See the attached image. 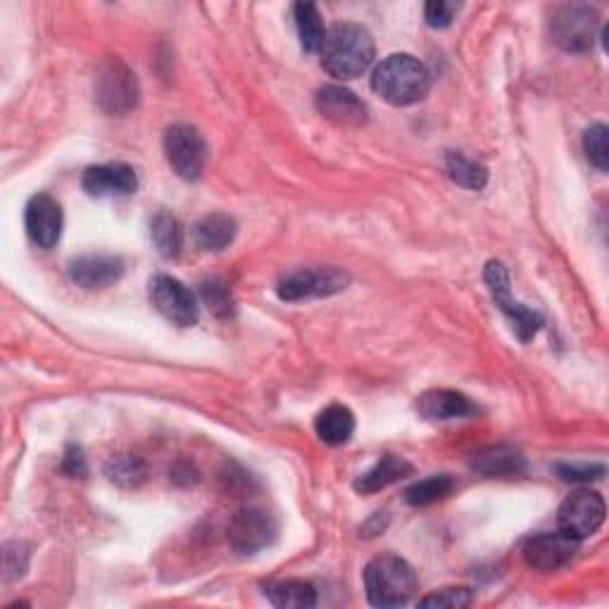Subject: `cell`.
<instances>
[{"mask_svg": "<svg viewBox=\"0 0 609 609\" xmlns=\"http://www.w3.org/2000/svg\"><path fill=\"white\" fill-rule=\"evenodd\" d=\"M321 67L331 77L350 81L358 79L370 70L374 62V38L364 30L362 24L355 22H341L333 24L327 32L321 46Z\"/></svg>", "mask_w": 609, "mask_h": 609, "instance_id": "1", "label": "cell"}, {"mask_svg": "<svg viewBox=\"0 0 609 609\" xmlns=\"http://www.w3.org/2000/svg\"><path fill=\"white\" fill-rule=\"evenodd\" d=\"M372 89L376 96L396 107H408L426 98L431 89V74L424 62L408 56V52H396L388 56L374 70Z\"/></svg>", "mask_w": 609, "mask_h": 609, "instance_id": "2", "label": "cell"}, {"mask_svg": "<svg viewBox=\"0 0 609 609\" xmlns=\"http://www.w3.org/2000/svg\"><path fill=\"white\" fill-rule=\"evenodd\" d=\"M417 574L398 554H378L364 566V590L374 607H400L417 593Z\"/></svg>", "mask_w": 609, "mask_h": 609, "instance_id": "3", "label": "cell"}, {"mask_svg": "<svg viewBox=\"0 0 609 609\" xmlns=\"http://www.w3.org/2000/svg\"><path fill=\"white\" fill-rule=\"evenodd\" d=\"M598 10L590 5H562L550 20V36L554 44L570 52L590 50L595 44V36H598Z\"/></svg>", "mask_w": 609, "mask_h": 609, "instance_id": "4", "label": "cell"}, {"mask_svg": "<svg viewBox=\"0 0 609 609\" xmlns=\"http://www.w3.org/2000/svg\"><path fill=\"white\" fill-rule=\"evenodd\" d=\"M96 98L107 115H127L139 103V81L119 58L105 60L96 79Z\"/></svg>", "mask_w": 609, "mask_h": 609, "instance_id": "5", "label": "cell"}, {"mask_svg": "<svg viewBox=\"0 0 609 609\" xmlns=\"http://www.w3.org/2000/svg\"><path fill=\"white\" fill-rule=\"evenodd\" d=\"M165 157L177 177L186 181L200 179L208 162V143L196 127L174 125L165 133Z\"/></svg>", "mask_w": 609, "mask_h": 609, "instance_id": "6", "label": "cell"}, {"mask_svg": "<svg viewBox=\"0 0 609 609\" xmlns=\"http://www.w3.org/2000/svg\"><path fill=\"white\" fill-rule=\"evenodd\" d=\"M483 279H485V283H489L495 305L503 309L507 319L512 321V327H514V331H517L519 341L529 343L531 338L540 331V327H543V317L534 313V309H529L526 305H522L519 301H514L510 293V274L503 267V262L491 260L489 265H485Z\"/></svg>", "mask_w": 609, "mask_h": 609, "instance_id": "7", "label": "cell"}, {"mask_svg": "<svg viewBox=\"0 0 609 609\" xmlns=\"http://www.w3.org/2000/svg\"><path fill=\"white\" fill-rule=\"evenodd\" d=\"M350 277L336 267L297 269V272L283 277L277 286L281 301L297 303L313 301V297H329L348 289Z\"/></svg>", "mask_w": 609, "mask_h": 609, "instance_id": "8", "label": "cell"}, {"mask_svg": "<svg viewBox=\"0 0 609 609\" xmlns=\"http://www.w3.org/2000/svg\"><path fill=\"white\" fill-rule=\"evenodd\" d=\"M605 500L595 491H576L560 505L558 524L560 531L570 538L584 540L600 529L605 522Z\"/></svg>", "mask_w": 609, "mask_h": 609, "instance_id": "9", "label": "cell"}, {"mask_svg": "<svg viewBox=\"0 0 609 609\" xmlns=\"http://www.w3.org/2000/svg\"><path fill=\"white\" fill-rule=\"evenodd\" d=\"M581 550V540L570 538L562 531L540 534L524 543V562L538 572H560L570 566Z\"/></svg>", "mask_w": 609, "mask_h": 609, "instance_id": "10", "label": "cell"}, {"mask_svg": "<svg viewBox=\"0 0 609 609\" xmlns=\"http://www.w3.org/2000/svg\"><path fill=\"white\" fill-rule=\"evenodd\" d=\"M151 301L157 313L177 327H194L198 324L196 295L188 291L179 279L160 274L151 281Z\"/></svg>", "mask_w": 609, "mask_h": 609, "instance_id": "11", "label": "cell"}, {"mask_svg": "<svg viewBox=\"0 0 609 609\" xmlns=\"http://www.w3.org/2000/svg\"><path fill=\"white\" fill-rule=\"evenodd\" d=\"M274 534H277V526L272 517H269L267 512L255 507L238 510L232 517V522H229V529H226L229 546L241 554L260 552L262 548L272 543Z\"/></svg>", "mask_w": 609, "mask_h": 609, "instance_id": "12", "label": "cell"}, {"mask_svg": "<svg viewBox=\"0 0 609 609\" xmlns=\"http://www.w3.org/2000/svg\"><path fill=\"white\" fill-rule=\"evenodd\" d=\"M62 208L60 202L48 194H36L26 202L24 212V226L26 234L36 243L38 248L50 250L58 246L62 236Z\"/></svg>", "mask_w": 609, "mask_h": 609, "instance_id": "13", "label": "cell"}, {"mask_svg": "<svg viewBox=\"0 0 609 609\" xmlns=\"http://www.w3.org/2000/svg\"><path fill=\"white\" fill-rule=\"evenodd\" d=\"M81 186L93 198H115L137 191L139 177L125 162H107V165L89 167L81 177Z\"/></svg>", "mask_w": 609, "mask_h": 609, "instance_id": "14", "label": "cell"}, {"mask_svg": "<svg viewBox=\"0 0 609 609\" xmlns=\"http://www.w3.org/2000/svg\"><path fill=\"white\" fill-rule=\"evenodd\" d=\"M317 110L321 117L333 121L336 127H362L367 125V105L353 91L343 86H324L317 93Z\"/></svg>", "mask_w": 609, "mask_h": 609, "instance_id": "15", "label": "cell"}, {"mask_svg": "<svg viewBox=\"0 0 609 609\" xmlns=\"http://www.w3.org/2000/svg\"><path fill=\"white\" fill-rule=\"evenodd\" d=\"M67 272L81 289H105L125 274V262L115 255H81L74 257Z\"/></svg>", "mask_w": 609, "mask_h": 609, "instance_id": "16", "label": "cell"}, {"mask_svg": "<svg viewBox=\"0 0 609 609\" xmlns=\"http://www.w3.org/2000/svg\"><path fill=\"white\" fill-rule=\"evenodd\" d=\"M417 412L426 422H453V419L477 414L479 408L465 394L448 388H433L417 398Z\"/></svg>", "mask_w": 609, "mask_h": 609, "instance_id": "17", "label": "cell"}, {"mask_svg": "<svg viewBox=\"0 0 609 609\" xmlns=\"http://www.w3.org/2000/svg\"><path fill=\"white\" fill-rule=\"evenodd\" d=\"M471 469L485 479H514L526 471V459L514 448L493 445V448H485L473 455Z\"/></svg>", "mask_w": 609, "mask_h": 609, "instance_id": "18", "label": "cell"}, {"mask_svg": "<svg viewBox=\"0 0 609 609\" xmlns=\"http://www.w3.org/2000/svg\"><path fill=\"white\" fill-rule=\"evenodd\" d=\"M412 471H414V467L408 462V459H402L398 455H384L370 471H364L362 477H358L355 491L362 495L378 493V491L388 489V485L398 483L400 479L410 477Z\"/></svg>", "mask_w": 609, "mask_h": 609, "instance_id": "19", "label": "cell"}, {"mask_svg": "<svg viewBox=\"0 0 609 609\" xmlns=\"http://www.w3.org/2000/svg\"><path fill=\"white\" fill-rule=\"evenodd\" d=\"M267 600L281 609H313L317 607V590L313 584L301 578H286V581H272L265 584Z\"/></svg>", "mask_w": 609, "mask_h": 609, "instance_id": "20", "label": "cell"}, {"mask_svg": "<svg viewBox=\"0 0 609 609\" xmlns=\"http://www.w3.org/2000/svg\"><path fill=\"white\" fill-rule=\"evenodd\" d=\"M238 224L234 216L224 212H212L196 224L194 236L202 250H224L236 238Z\"/></svg>", "mask_w": 609, "mask_h": 609, "instance_id": "21", "label": "cell"}, {"mask_svg": "<svg viewBox=\"0 0 609 609\" xmlns=\"http://www.w3.org/2000/svg\"><path fill=\"white\" fill-rule=\"evenodd\" d=\"M317 436L327 445H343L355 433V414L346 405H329L317 414Z\"/></svg>", "mask_w": 609, "mask_h": 609, "instance_id": "22", "label": "cell"}, {"mask_svg": "<svg viewBox=\"0 0 609 609\" xmlns=\"http://www.w3.org/2000/svg\"><path fill=\"white\" fill-rule=\"evenodd\" d=\"M151 238L165 260H174L184 248V226L174 214L157 212L151 222Z\"/></svg>", "mask_w": 609, "mask_h": 609, "instance_id": "23", "label": "cell"}, {"mask_svg": "<svg viewBox=\"0 0 609 609\" xmlns=\"http://www.w3.org/2000/svg\"><path fill=\"white\" fill-rule=\"evenodd\" d=\"M293 15H295V26H297V36H301L303 50L319 52L324 46V38H327L319 8L315 3H297L293 8Z\"/></svg>", "mask_w": 609, "mask_h": 609, "instance_id": "24", "label": "cell"}, {"mask_svg": "<svg viewBox=\"0 0 609 609\" xmlns=\"http://www.w3.org/2000/svg\"><path fill=\"white\" fill-rule=\"evenodd\" d=\"M445 169H448V177L462 188H469V191H481L489 181V169H485L481 162L467 157L465 153H448L445 157Z\"/></svg>", "mask_w": 609, "mask_h": 609, "instance_id": "25", "label": "cell"}, {"mask_svg": "<svg viewBox=\"0 0 609 609\" xmlns=\"http://www.w3.org/2000/svg\"><path fill=\"white\" fill-rule=\"evenodd\" d=\"M105 477L121 489H137L148 479V467L139 455H115L107 459Z\"/></svg>", "mask_w": 609, "mask_h": 609, "instance_id": "26", "label": "cell"}, {"mask_svg": "<svg viewBox=\"0 0 609 609\" xmlns=\"http://www.w3.org/2000/svg\"><path fill=\"white\" fill-rule=\"evenodd\" d=\"M453 491H455V481L450 473H438V477H431L410 485V489L405 491V500H408L412 507H426L438 503L443 497H448Z\"/></svg>", "mask_w": 609, "mask_h": 609, "instance_id": "27", "label": "cell"}, {"mask_svg": "<svg viewBox=\"0 0 609 609\" xmlns=\"http://www.w3.org/2000/svg\"><path fill=\"white\" fill-rule=\"evenodd\" d=\"M200 295L216 317H232L234 315V297H232V293H229L226 283H222L220 279H210V281L202 283Z\"/></svg>", "mask_w": 609, "mask_h": 609, "instance_id": "28", "label": "cell"}, {"mask_svg": "<svg viewBox=\"0 0 609 609\" xmlns=\"http://www.w3.org/2000/svg\"><path fill=\"white\" fill-rule=\"evenodd\" d=\"M609 131L605 125H593L586 137H584V148H586V155L590 160V165L598 167L600 172L609 169V143H607Z\"/></svg>", "mask_w": 609, "mask_h": 609, "instance_id": "29", "label": "cell"}, {"mask_svg": "<svg viewBox=\"0 0 609 609\" xmlns=\"http://www.w3.org/2000/svg\"><path fill=\"white\" fill-rule=\"evenodd\" d=\"M473 600V595L469 588H443L426 598L419 600L422 607H438V609H462L469 607Z\"/></svg>", "mask_w": 609, "mask_h": 609, "instance_id": "30", "label": "cell"}, {"mask_svg": "<svg viewBox=\"0 0 609 609\" xmlns=\"http://www.w3.org/2000/svg\"><path fill=\"white\" fill-rule=\"evenodd\" d=\"M457 12L459 3H453V0H431L424 8V20L433 30H445V26L453 24Z\"/></svg>", "mask_w": 609, "mask_h": 609, "instance_id": "31", "label": "cell"}, {"mask_svg": "<svg viewBox=\"0 0 609 609\" xmlns=\"http://www.w3.org/2000/svg\"><path fill=\"white\" fill-rule=\"evenodd\" d=\"M26 566H30V552L24 543H8L5 546V581L20 578Z\"/></svg>", "mask_w": 609, "mask_h": 609, "instance_id": "32", "label": "cell"}, {"mask_svg": "<svg viewBox=\"0 0 609 609\" xmlns=\"http://www.w3.org/2000/svg\"><path fill=\"white\" fill-rule=\"evenodd\" d=\"M562 481H598L605 477L602 465H558Z\"/></svg>", "mask_w": 609, "mask_h": 609, "instance_id": "33", "label": "cell"}, {"mask_svg": "<svg viewBox=\"0 0 609 609\" xmlns=\"http://www.w3.org/2000/svg\"><path fill=\"white\" fill-rule=\"evenodd\" d=\"M62 471L67 473V477H74V479L86 477V471H89L86 457H84V453H81L79 445H70V448H67V453L62 457Z\"/></svg>", "mask_w": 609, "mask_h": 609, "instance_id": "34", "label": "cell"}]
</instances>
